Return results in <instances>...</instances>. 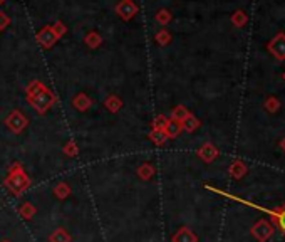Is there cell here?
<instances>
[{"label": "cell", "instance_id": "6da1fadb", "mask_svg": "<svg viewBox=\"0 0 285 242\" xmlns=\"http://www.w3.org/2000/svg\"><path fill=\"white\" fill-rule=\"evenodd\" d=\"M4 185L12 195L21 197L22 193L27 192V188L31 187V178L26 173V170L22 168L21 163H14V165L9 168L7 177L4 178Z\"/></svg>", "mask_w": 285, "mask_h": 242}, {"label": "cell", "instance_id": "7a4b0ae2", "mask_svg": "<svg viewBox=\"0 0 285 242\" xmlns=\"http://www.w3.org/2000/svg\"><path fill=\"white\" fill-rule=\"evenodd\" d=\"M27 103L31 104L39 114H46L47 111H49L52 106L57 103V96L54 94V91H51L46 86V88L42 89V91H39L37 94H34V96H31V98H27Z\"/></svg>", "mask_w": 285, "mask_h": 242}, {"label": "cell", "instance_id": "3957f363", "mask_svg": "<svg viewBox=\"0 0 285 242\" xmlns=\"http://www.w3.org/2000/svg\"><path fill=\"white\" fill-rule=\"evenodd\" d=\"M4 123H6V127L11 130L12 133H16V135H19V133H22L24 130H26L27 127H29V119H27V116L22 113L21 109H14V111H11V113H9V116L6 118V121H4Z\"/></svg>", "mask_w": 285, "mask_h": 242}, {"label": "cell", "instance_id": "277c9868", "mask_svg": "<svg viewBox=\"0 0 285 242\" xmlns=\"http://www.w3.org/2000/svg\"><path fill=\"white\" fill-rule=\"evenodd\" d=\"M114 11H116V14H118V17L121 19V21L129 22L138 16L139 7L134 0H119V2L116 4Z\"/></svg>", "mask_w": 285, "mask_h": 242}, {"label": "cell", "instance_id": "5b68a950", "mask_svg": "<svg viewBox=\"0 0 285 242\" xmlns=\"http://www.w3.org/2000/svg\"><path fill=\"white\" fill-rule=\"evenodd\" d=\"M250 232H252V235H253L258 242H267L270 237L273 235L275 229H273V225L270 224L268 220L260 219V220H257V222H255V224L252 225Z\"/></svg>", "mask_w": 285, "mask_h": 242}, {"label": "cell", "instance_id": "8992f818", "mask_svg": "<svg viewBox=\"0 0 285 242\" xmlns=\"http://www.w3.org/2000/svg\"><path fill=\"white\" fill-rule=\"evenodd\" d=\"M36 41L42 49H51V47L56 46V42L59 41V37L56 36L54 31H52V26H46L37 32Z\"/></svg>", "mask_w": 285, "mask_h": 242}, {"label": "cell", "instance_id": "52a82bcc", "mask_svg": "<svg viewBox=\"0 0 285 242\" xmlns=\"http://www.w3.org/2000/svg\"><path fill=\"white\" fill-rule=\"evenodd\" d=\"M267 49L277 61H285V34L278 32L277 36L272 37V41L267 44Z\"/></svg>", "mask_w": 285, "mask_h": 242}, {"label": "cell", "instance_id": "ba28073f", "mask_svg": "<svg viewBox=\"0 0 285 242\" xmlns=\"http://www.w3.org/2000/svg\"><path fill=\"white\" fill-rule=\"evenodd\" d=\"M198 158L201 160V162H205V163H211V162H215L216 158H218V148L215 147L213 143H210V142H206V143H203L200 148H198Z\"/></svg>", "mask_w": 285, "mask_h": 242}, {"label": "cell", "instance_id": "9c48e42d", "mask_svg": "<svg viewBox=\"0 0 285 242\" xmlns=\"http://www.w3.org/2000/svg\"><path fill=\"white\" fill-rule=\"evenodd\" d=\"M171 242H198V235L190 227H180L171 237Z\"/></svg>", "mask_w": 285, "mask_h": 242}, {"label": "cell", "instance_id": "30bf717a", "mask_svg": "<svg viewBox=\"0 0 285 242\" xmlns=\"http://www.w3.org/2000/svg\"><path fill=\"white\" fill-rule=\"evenodd\" d=\"M270 220H272L270 224L277 225L278 230L285 235V204L277 207V209H272V212H270Z\"/></svg>", "mask_w": 285, "mask_h": 242}, {"label": "cell", "instance_id": "8fae6325", "mask_svg": "<svg viewBox=\"0 0 285 242\" xmlns=\"http://www.w3.org/2000/svg\"><path fill=\"white\" fill-rule=\"evenodd\" d=\"M72 106H74L77 111L84 113V111H88L91 106H93V99L86 93H77L74 98H72Z\"/></svg>", "mask_w": 285, "mask_h": 242}, {"label": "cell", "instance_id": "7c38bea8", "mask_svg": "<svg viewBox=\"0 0 285 242\" xmlns=\"http://www.w3.org/2000/svg\"><path fill=\"white\" fill-rule=\"evenodd\" d=\"M247 172H248V168L243 163V160H235V162L228 167L230 177L235 178V180H241V178L247 175Z\"/></svg>", "mask_w": 285, "mask_h": 242}, {"label": "cell", "instance_id": "4fadbf2b", "mask_svg": "<svg viewBox=\"0 0 285 242\" xmlns=\"http://www.w3.org/2000/svg\"><path fill=\"white\" fill-rule=\"evenodd\" d=\"M163 132H165L168 140H175V138H178L183 133V127H181L180 121H175V119L168 118L166 127H165V130H163Z\"/></svg>", "mask_w": 285, "mask_h": 242}, {"label": "cell", "instance_id": "5bb4252c", "mask_svg": "<svg viewBox=\"0 0 285 242\" xmlns=\"http://www.w3.org/2000/svg\"><path fill=\"white\" fill-rule=\"evenodd\" d=\"M154 173H156V170H154V167L149 162H143L141 165L136 168V175L141 178L143 182H149L154 177Z\"/></svg>", "mask_w": 285, "mask_h": 242}, {"label": "cell", "instance_id": "9a60e30c", "mask_svg": "<svg viewBox=\"0 0 285 242\" xmlns=\"http://www.w3.org/2000/svg\"><path fill=\"white\" fill-rule=\"evenodd\" d=\"M104 108L109 111V113H113L116 114L118 111L123 108V101H121L119 96H116V94H109L108 98L104 99Z\"/></svg>", "mask_w": 285, "mask_h": 242}, {"label": "cell", "instance_id": "2e32d148", "mask_svg": "<svg viewBox=\"0 0 285 242\" xmlns=\"http://www.w3.org/2000/svg\"><path fill=\"white\" fill-rule=\"evenodd\" d=\"M84 42H86V46H88L89 49H98V47H101V44H103V37H101L99 32L89 31L88 34H86Z\"/></svg>", "mask_w": 285, "mask_h": 242}, {"label": "cell", "instance_id": "e0dca14e", "mask_svg": "<svg viewBox=\"0 0 285 242\" xmlns=\"http://www.w3.org/2000/svg\"><path fill=\"white\" fill-rule=\"evenodd\" d=\"M190 109L186 108V106H183V104H178L175 106V108L171 109V114H170V118L171 119H175V121H180V123H183L188 116H190Z\"/></svg>", "mask_w": 285, "mask_h": 242}, {"label": "cell", "instance_id": "ac0fdd59", "mask_svg": "<svg viewBox=\"0 0 285 242\" xmlns=\"http://www.w3.org/2000/svg\"><path fill=\"white\" fill-rule=\"evenodd\" d=\"M36 214H37V209H36V205H34L32 202H24V204L19 207V215H21L22 219H26V220H31Z\"/></svg>", "mask_w": 285, "mask_h": 242}, {"label": "cell", "instance_id": "d6986e66", "mask_svg": "<svg viewBox=\"0 0 285 242\" xmlns=\"http://www.w3.org/2000/svg\"><path fill=\"white\" fill-rule=\"evenodd\" d=\"M181 127H183V132L193 133V132H196V130L201 127V121L198 119L195 114H190V116H188V118L181 123Z\"/></svg>", "mask_w": 285, "mask_h": 242}, {"label": "cell", "instance_id": "ffe728a7", "mask_svg": "<svg viewBox=\"0 0 285 242\" xmlns=\"http://www.w3.org/2000/svg\"><path fill=\"white\" fill-rule=\"evenodd\" d=\"M71 185L69 183H66V182H59V183H56V187H54V195L56 198H59V200H66L67 197L71 195Z\"/></svg>", "mask_w": 285, "mask_h": 242}, {"label": "cell", "instance_id": "44dd1931", "mask_svg": "<svg viewBox=\"0 0 285 242\" xmlns=\"http://www.w3.org/2000/svg\"><path fill=\"white\" fill-rule=\"evenodd\" d=\"M49 242H71V234L66 229L59 227L49 235Z\"/></svg>", "mask_w": 285, "mask_h": 242}, {"label": "cell", "instance_id": "7402d4cb", "mask_svg": "<svg viewBox=\"0 0 285 242\" xmlns=\"http://www.w3.org/2000/svg\"><path fill=\"white\" fill-rule=\"evenodd\" d=\"M148 138L151 140L156 147H163V145L168 142V138H166V135H165L163 130H151L149 135H148Z\"/></svg>", "mask_w": 285, "mask_h": 242}, {"label": "cell", "instance_id": "603a6c76", "mask_svg": "<svg viewBox=\"0 0 285 242\" xmlns=\"http://www.w3.org/2000/svg\"><path fill=\"white\" fill-rule=\"evenodd\" d=\"M230 21H231V24H233L235 27L241 29V27L245 26V24L248 22V16H247V14H245L243 11H235L233 14H231Z\"/></svg>", "mask_w": 285, "mask_h": 242}, {"label": "cell", "instance_id": "cb8c5ba5", "mask_svg": "<svg viewBox=\"0 0 285 242\" xmlns=\"http://www.w3.org/2000/svg\"><path fill=\"white\" fill-rule=\"evenodd\" d=\"M154 21H156L159 26H168L171 21H173V14L168 11V9H161V11L156 12V16H154Z\"/></svg>", "mask_w": 285, "mask_h": 242}, {"label": "cell", "instance_id": "d4e9b609", "mask_svg": "<svg viewBox=\"0 0 285 242\" xmlns=\"http://www.w3.org/2000/svg\"><path fill=\"white\" fill-rule=\"evenodd\" d=\"M263 108L268 111V113H277V111L280 109V101L275 98V96H267L263 101Z\"/></svg>", "mask_w": 285, "mask_h": 242}, {"label": "cell", "instance_id": "484cf974", "mask_svg": "<svg viewBox=\"0 0 285 242\" xmlns=\"http://www.w3.org/2000/svg\"><path fill=\"white\" fill-rule=\"evenodd\" d=\"M46 88V84L42 83V81H32V83H29L27 84V88H26V96L27 98H31V96H34V94H37L39 91H42Z\"/></svg>", "mask_w": 285, "mask_h": 242}, {"label": "cell", "instance_id": "4316f807", "mask_svg": "<svg viewBox=\"0 0 285 242\" xmlns=\"http://www.w3.org/2000/svg\"><path fill=\"white\" fill-rule=\"evenodd\" d=\"M154 41H156L159 46H168L171 42V34L168 32L166 29H161V31L156 32V36H154Z\"/></svg>", "mask_w": 285, "mask_h": 242}, {"label": "cell", "instance_id": "83f0119b", "mask_svg": "<svg viewBox=\"0 0 285 242\" xmlns=\"http://www.w3.org/2000/svg\"><path fill=\"white\" fill-rule=\"evenodd\" d=\"M62 152H64L66 157L74 158V157H77V155H79V147H77V143H76V142H72V140H71V142H67V143L64 145Z\"/></svg>", "mask_w": 285, "mask_h": 242}, {"label": "cell", "instance_id": "f1b7e54d", "mask_svg": "<svg viewBox=\"0 0 285 242\" xmlns=\"http://www.w3.org/2000/svg\"><path fill=\"white\" fill-rule=\"evenodd\" d=\"M166 121H168L166 114H158L156 118L153 119V130H165Z\"/></svg>", "mask_w": 285, "mask_h": 242}, {"label": "cell", "instance_id": "f546056e", "mask_svg": "<svg viewBox=\"0 0 285 242\" xmlns=\"http://www.w3.org/2000/svg\"><path fill=\"white\" fill-rule=\"evenodd\" d=\"M52 31L56 32V36L57 37H64L66 36V32H67V27H66V24L62 22V21H56V24L52 26Z\"/></svg>", "mask_w": 285, "mask_h": 242}, {"label": "cell", "instance_id": "4dcf8cb0", "mask_svg": "<svg viewBox=\"0 0 285 242\" xmlns=\"http://www.w3.org/2000/svg\"><path fill=\"white\" fill-rule=\"evenodd\" d=\"M11 22H12L11 17H9L6 12H0V32L6 31V29L11 26Z\"/></svg>", "mask_w": 285, "mask_h": 242}, {"label": "cell", "instance_id": "1f68e13d", "mask_svg": "<svg viewBox=\"0 0 285 242\" xmlns=\"http://www.w3.org/2000/svg\"><path fill=\"white\" fill-rule=\"evenodd\" d=\"M278 147H280V148H282V152L285 153V137H283L282 140H280V143H278Z\"/></svg>", "mask_w": 285, "mask_h": 242}, {"label": "cell", "instance_id": "d6a6232c", "mask_svg": "<svg viewBox=\"0 0 285 242\" xmlns=\"http://www.w3.org/2000/svg\"><path fill=\"white\" fill-rule=\"evenodd\" d=\"M282 79H283V81H285V71H283V72H282Z\"/></svg>", "mask_w": 285, "mask_h": 242}, {"label": "cell", "instance_id": "836d02e7", "mask_svg": "<svg viewBox=\"0 0 285 242\" xmlns=\"http://www.w3.org/2000/svg\"><path fill=\"white\" fill-rule=\"evenodd\" d=\"M4 2H7V0H0V6H2V4H4Z\"/></svg>", "mask_w": 285, "mask_h": 242}, {"label": "cell", "instance_id": "e575fe53", "mask_svg": "<svg viewBox=\"0 0 285 242\" xmlns=\"http://www.w3.org/2000/svg\"><path fill=\"white\" fill-rule=\"evenodd\" d=\"M0 242H11V240H7V239H4V240H0Z\"/></svg>", "mask_w": 285, "mask_h": 242}]
</instances>
